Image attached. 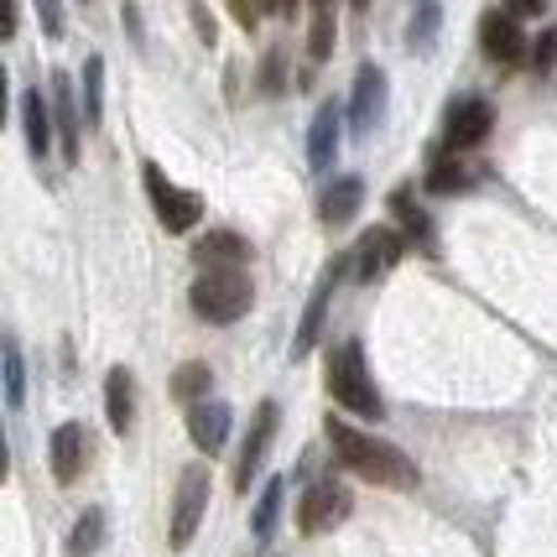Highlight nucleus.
Listing matches in <instances>:
<instances>
[{
    "label": "nucleus",
    "mask_w": 557,
    "mask_h": 557,
    "mask_svg": "<svg viewBox=\"0 0 557 557\" xmlns=\"http://www.w3.org/2000/svg\"><path fill=\"white\" fill-rule=\"evenodd\" d=\"M84 474V428L78 422H63L52 433V480L58 485H73Z\"/></svg>",
    "instance_id": "14"
},
{
    "label": "nucleus",
    "mask_w": 557,
    "mask_h": 557,
    "mask_svg": "<svg viewBox=\"0 0 557 557\" xmlns=\"http://www.w3.org/2000/svg\"><path fill=\"white\" fill-rule=\"evenodd\" d=\"M490 125H495V110H490L485 99H459L454 110H448V121H443V141L463 151V146H480L490 136Z\"/></svg>",
    "instance_id": "9"
},
{
    "label": "nucleus",
    "mask_w": 557,
    "mask_h": 557,
    "mask_svg": "<svg viewBox=\"0 0 557 557\" xmlns=\"http://www.w3.org/2000/svg\"><path fill=\"white\" fill-rule=\"evenodd\" d=\"M209 386H214V370H209L203 360L177 364V375H172V396H183V401H198Z\"/></svg>",
    "instance_id": "23"
},
{
    "label": "nucleus",
    "mask_w": 557,
    "mask_h": 557,
    "mask_svg": "<svg viewBox=\"0 0 557 557\" xmlns=\"http://www.w3.org/2000/svg\"><path fill=\"white\" fill-rule=\"evenodd\" d=\"M318 5H329V0H318Z\"/></svg>",
    "instance_id": "37"
},
{
    "label": "nucleus",
    "mask_w": 557,
    "mask_h": 557,
    "mask_svg": "<svg viewBox=\"0 0 557 557\" xmlns=\"http://www.w3.org/2000/svg\"><path fill=\"white\" fill-rule=\"evenodd\" d=\"M329 448H334V459L349 469V474H360L370 485H386V490H412L417 485V463L396 448V443H381V437L360 433V428H349V422H329Z\"/></svg>",
    "instance_id": "1"
},
{
    "label": "nucleus",
    "mask_w": 557,
    "mask_h": 557,
    "mask_svg": "<svg viewBox=\"0 0 557 557\" xmlns=\"http://www.w3.org/2000/svg\"><path fill=\"white\" fill-rule=\"evenodd\" d=\"M230 422H235V412H230L224 401H194V412H188V437H194L203 454H219L224 437H230Z\"/></svg>",
    "instance_id": "12"
},
{
    "label": "nucleus",
    "mask_w": 557,
    "mask_h": 557,
    "mask_svg": "<svg viewBox=\"0 0 557 557\" xmlns=\"http://www.w3.org/2000/svg\"><path fill=\"white\" fill-rule=\"evenodd\" d=\"M37 5V22L48 37H63V0H32Z\"/></svg>",
    "instance_id": "30"
},
{
    "label": "nucleus",
    "mask_w": 557,
    "mask_h": 557,
    "mask_svg": "<svg viewBox=\"0 0 557 557\" xmlns=\"http://www.w3.org/2000/svg\"><path fill=\"white\" fill-rule=\"evenodd\" d=\"M203 267H240V261H250V245L240 240V235H230V230H214V235H203L194 250Z\"/></svg>",
    "instance_id": "19"
},
{
    "label": "nucleus",
    "mask_w": 557,
    "mask_h": 557,
    "mask_svg": "<svg viewBox=\"0 0 557 557\" xmlns=\"http://www.w3.org/2000/svg\"><path fill=\"white\" fill-rule=\"evenodd\" d=\"M360 203H364L360 177H334L323 188V198H318V214H323V224H349V219L360 214Z\"/></svg>",
    "instance_id": "16"
},
{
    "label": "nucleus",
    "mask_w": 557,
    "mask_h": 557,
    "mask_svg": "<svg viewBox=\"0 0 557 557\" xmlns=\"http://www.w3.org/2000/svg\"><path fill=\"white\" fill-rule=\"evenodd\" d=\"M194 26H198V37H203V42H214V37H219L214 16H209V5H194Z\"/></svg>",
    "instance_id": "33"
},
{
    "label": "nucleus",
    "mask_w": 557,
    "mask_h": 557,
    "mask_svg": "<svg viewBox=\"0 0 557 557\" xmlns=\"http://www.w3.org/2000/svg\"><path fill=\"white\" fill-rule=\"evenodd\" d=\"M308 52H313V63H323V58L334 52V11H318V16H313V32H308Z\"/></svg>",
    "instance_id": "27"
},
{
    "label": "nucleus",
    "mask_w": 557,
    "mask_h": 557,
    "mask_svg": "<svg viewBox=\"0 0 557 557\" xmlns=\"http://www.w3.org/2000/svg\"><path fill=\"white\" fill-rule=\"evenodd\" d=\"M329 292H334V271L318 282V292L308 297V313H302V329H297V344H292V355H308L318 344V329H323V308H329Z\"/></svg>",
    "instance_id": "20"
},
{
    "label": "nucleus",
    "mask_w": 557,
    "mask_h": 557,
    "mask_svg": "<svg viewBox=\"0 0 557 557\" xmlns=\"http://www.w3.org/2000/svg\"><path fill=\"white\" fill-rule=\"evenodd\" d=\"M510 16H542L547 11V0H506Z\"/></svg>",
    "instance_id": "34"
},
{
    "label": "nucleus",
    "mask_w": 557,
    "mask_h": 557,
    "mask_svg": "<svg viewBox=\"0 0 557 557\" xmlns=\"http://www.w3.org/2000/svg\"><path fill=\"white\" fill-rule=\"evenodd\" d=\"M99 542H104V510H84L78 527H73V536H69V553L73 557H95Z\"/></svg>",
    "instance_id": "22"
},
{
    "label": "nucleus",
    "mask_w": 557,
    "mask_h": 557,
    "mask_svg": "<svg viewBox=\"0 0 557 557\" xmlns=\"http://www.w3.org/2000/svg\"><path fill=\"white\" fill-rule=\"evenodd\" d=\"M203 510H209V469L194 463V469H183V480H177V500H172V532L168 536H172V547H177V553L194 542Z\"/></svg>",
    "instance_id": "5"
},
{
    "label": "nucleus",
    "mask_w": 557,
    "mask_h": 557,
    "mask_svg": "<svg viewBox=\"0 0 557 557\" xmlns=\"http://www.w3.org/2000/svg\"><path fill=\"white\" fill-rule=\"evenodd\" d=\"M532 63H536V69H553V63H557V32H542V37H536Z\"/></svg>",
    "instance_id": "31"
},
{
    "label": "nucleus",
    "mask_w": 557,
    "mask_h": 557,
    "mask_svg": "<svg viewBox=\"0 0 557 557\" xmlns=\"http://www.w3.org/2000/svg\"><path fill=\"white\" fill-rule=\"evenodd\" d=\"M282 495H287V485H282V480H271V485L261 490V500H256V516H250V532H256V542H267V536L276 532V516H282Z\"/></svg>",
    "instance_id": "21"
},
{
    "label": "nucleus",
    "mask_w": 557,
    "mask_h": 557,
    "mask_svg": "<svg viewBox=\"0 0 557 557\" xmlns=\"http://www.w3.org/2000/svg\"><path fill=\"white\" fill-rule=\"evenodd\" d=\"M433 37H437V0H422V11L412 22V48H433Z\"/></svg>",
    "instance_id": "28"
},
{
    "label": "nucleus",
    "mask_w": 557,
    "mask_h": 557,
    "mask_svg": "<svg viewBox=\"0 0 557 557\" xmlns=\"http://www.w3.org/2000/svg\"><path fill=\"white\" fill-rule=\"evenodd\" d=\"M22 125H26L32 157H48L52 151V104L42 99V89H26L22 95Z\"/></svg>",
    "instance_id": "17"
},
{
    "label": "nucleus",
    "mask_w": 557,
    "mask_h": 557,
    "mask_svg": "<svg viewBox=\"0 0 557 557\" xmlns=\"http://www.w3.org/2000/svg\"><path fill=\"white\" fill-rule=\"evenodd\" d=\"M276 417H282L276 412V401H261V407H256V417H250V437H245L240 463H235V490H250V480L261 474L271 437H276Z\"/></svg>",
    "instance_id": "7"
},
{
    "label": "nucleus",
    "mask_w": 557,
    "mask_h": 557,
    "mask_svg": "<svg viewBox=\"0 0 557 557\" xmlns=\"http://www.w3.org/2000/svg\"><path fill=\"white\" fill-rule=\"evenodd\" d=\"M344 516H349V490L334 485V480H323V485H313L308 495H302L297 527H302L308 536H323V532H334Z\"/></svg>",
    "instance_id": "6"
},
{
    "label": "nucleus",
    "mask_w": 557,
    "mask_h": 557,
    "mask_svg": "<svg viewBox=\"0 0 557 557\" xmlns=\"http://www.w3.org/2000/svg\"><path fill=\"white\" fill-rule=\"evenodd\" d=\"M339 131H344V115L334 110V104H323V110L313 115V131H308V162H313V172H329V168H334Z\"/></svg>",
    "instance_id": "13"
},
{
    "label": "nucleus",
    "mask_w": 557,
    "mask_h": 557,
    "mask_svg": "<svg viewBox=\"0 0 557 557\" xmlns=\"http://www.w3.org/2000/svg\"><path fill=\"white\" fill-rule=\"evenodd\" d=\"M381 115H386V73L364 63L360 78H355V95H349V125L364 136V131H375Z\"/></svg>",
    "instance_id": "10"
},
{
    "label": "nucleus",
    "mask_w": 557,
    "mask_h": 557,
    "mask_svg": "<svg viewBox=\"0 0 557 557\" xmlns=\"http://www.w3.org/2000/svg\"><path fill=\"white\" fill-rule=\"evenodd\" d=\"M84 115H89V125L104 121V58L84 63Z\"/></svg>",
    "instance_id": "24"
},
{
    "label": "nucleus",
    "mask_w": 557,
    "mask_h": 557,
    "mask_svg": "<svg viewBox=\"0 0 557 557\" xmlns=\"http://www.w3.org/2000/svg\"><path fill=\"white\" fill-rule=\"evenodd\" d=\"M480 48L495 63H521L527 58V37H521V26H516L510 11H490L485 22H480Z\"/></svg>",
    "instance_id": "11"
},
{
    "label": "nucleus",
    "mask_w": 557,
    "mask_h": 557,
    "mask_svg": "<svg viewBox=\"0 0 557 557\" xmlns=\"http://www.w3.org/2000/svg\"><path fill=\"white\" fill-rule=\"evenodd\" d=\"M141 177H146V194H151V209H157V219H162V230H168V235H188L198 219H203V198L172 188L168 172L157 168V162H146Z\"/></svg>",
    "instance_id": "4"
},
{
    "label": "nucleus",
    "mask_w": 557,
    "mask_h": 557,
    "mask_svg": "<svg viewBox=\"0 0 557 557\" xmlns=\"http://www.w3.org/2000/svg\"><path fill=\"white\" fill-rule=\"evenodd\" d=\"M261 11H271V16H292L297 0H261Z\"/></svg>",
    "instance_id": "35"
},
{
    "label": "nucleus",
    "mask_w": 557,
    "mask_h": 557,
    "mask_svg": "<svg viewBox=\"0 0 557 557\" xmlns=\"http://www.w3.org/2000/svg\"><path fill=\"white\" fill-rule=\"evenodd\" d=\"M52 121H58V136H63V157H78V110H73V84L69 73H52Z\"/></svg>",
    "instance_id": "18"
},
{
    "label": "nucleus",
    "mask_w": 557,
    "mask_h": 557,
    "mask_svg": "<svg viewBox=\"0 0 557 557\" xmlns=\"http://www.w3.org/2000/svg\"><path fill=\"white\" fill-rule=\"evenodd\" d=\"M474 177H469V168L463 162H437L433 172H428V194H463Z\"/></svg>",
    "instance_id": "26"
},
{
    "label": "nucleus",
    "mask_w": 557,
    "mask_h": 557,
    "mask_svg": "<svg viewBox=\"0 0 557 557\" xmlns=\"http://www.w3.org/2000/svg\"><path fill=\"white\" fill-rule=\"evenodd\" d=\"M329 396L349 407L355 417H381L386 412V401H381V391L370 386V375H364V349L360 339H344L329 349Z\"/></svg>",
    "instance_id": "3"
},
{
    "label": "nucleus",
    "mask_w": 557,
    "mask_h": 557,
    "mask_svg": "<svg viewBox=\"0 0 557 557\" xmlns=\"http://www.w3.org/2000/svg\"><path fill=\"white\" fill-rule=\"evenodd\" d=\"M250 297H256V287L240 267H203L194 292H188V302L203 323H235L250 308Z\"/></svg>",
    "instance_id": "2"
},
{
    "label": "nucleus",
    "mask_w": 557,
    "mask_h": 557,
    "mask_svg": "<svg viewBox=\"0 0 557 557\" xmlns=\"http://www.w3.org/2000/svg\"><path fill=\"white\" fill-rule=\"evenodd\" d=\"M224 5L235 11V22H240L245 32H250V26L261 22V0H224Z\"/></svg>",
    "instance_id": "32"
},
{
    "label": "nucleus",
    "mask_w": 557,
    "mask_h": 557,
    "mask_svg": "<svg viewBox=\"0 0 557 557\" xmlns=\"http://www.w3.org/2000/svg\"><path fill=\"white\" fill-rule=\"evenodd\" d=\"M104 417H110L115 433H131V417H136V381H131L125 364H115V370L104 375Z\"/></svg>",
    "instance_id": "15"
},
{
    "label": "nucleus",
    "mask_w": 557,
    "mask_h": 557,
    "mask_svg": "<svg viewBox=\"0 0 557 557\" xmlns=\"http://www.w3.org/2000/svg\"><path fill=\"white\" fill-rule=\"evenodd\" d=\"M349 261H355V276H360V282H375V276H386V271L401 261V235L386 230V224H375V230L355 245Z\"/></svg>",
    "instance_id": "8"
},
{
    "label": "nucleus",
    "mask_w": 557,
    "mask_h": 557,
    "mask_svg": "<svg viewBox=\"0 0 557 557\" xmlns=\"http://www.w3.org/2000/svg\"><path fill=\"white\" fill-rule=\"evenodd\" d=\"M391 209L401 214V224H407V235H417V240L428 235V214H422V209H417V203H412L407 194H396V198H391Z\"/></svg>",
    "instance_id": "29"
},
{
    "label": "nucleus",
    "mask_w": 557,
    "mask_h": 557,
    "mask_svg": "<svg viewBox=\"0 0 557 557\" xmlns=\"http://www.w3.org/2000/svg\"><path fill=\"white\" fill-rule=\"evenodd\" d=\"M355 5H360V11H364V5H370V0H355Z\"/></svg>",
    "instance_id": "36"
},
{
    "label": "nucleus",
    "mask_w": 557,
    "mask_h": 557,
    "mask_svg": "<svg viewBox=\"0 0 557 557\" xmlns=\"http://www.w3.org/2000/svg\"><path fill=\"white\" fill-rule=\"evenodd\" d=\"M0 364H5V407H22V396H26V370H22V349H16V339L0 344Z\"/></svg>",
    "instance_id": "25"
}]
</instances>
